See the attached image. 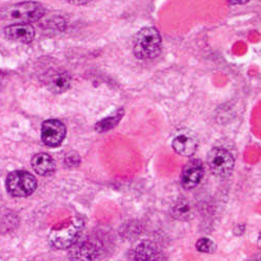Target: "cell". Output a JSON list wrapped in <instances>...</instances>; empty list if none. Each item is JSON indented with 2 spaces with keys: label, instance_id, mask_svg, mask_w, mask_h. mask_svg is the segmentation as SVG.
<instances>
[{
  "label": "cell",
  "instance_id": "cell-10",
  "mask_svg": "<svg viewBox=\"0 0 261 261\" xmlns=\"http://www.w3.org/2000/svg\"><path fill=\"white\" fill-rule=\"evenodd\" d=\"M45 85L47 88L57 94L66 92L71 86V79L66 71L50 70L45 74Z\"/></svg>",
  "mask_w": 261,
  "mask_h": 261
},
{
  "label": "cell",
  "instance_id": "cell-11",
  "mask_svg": "<svg viewBox=\"0 0 261 261\" xmlns=\"http://www.w3.org/2000/svg\"><path fill=\"white\" fill-rule=\"evenodd\" d=\"M35 35V29L31 24H11L5 29L7 39L21 43H31Z\"/></svg>",
  "mask_w": 261,
  "mask_h": 261
},
{
  "label": "cell",
  "instance_id": "cell-1",
  "mask_svg": "<svg viewBox=\"0 0 261 261\" xmlns=\"http://www.w3.org/2000/svg\"><path fill=\"white\" fill-rule=\"evenodd\" d=\"M45 14L41 4L25 2L10 6L0 12V19L11 24H30L40 20Z\"/></svg>",
  "mask_w": 261,
  "mask_h": 261
},
{
  "label": "cell",
  "instance_id": "cell-5",
  "mask_svg": "<svg viewBox=\"0 0 261 261\" xmlns=\"http://www.w3.org/2000/svg\"><path fill=\"white\" fill-rule=\"evenodd\" d=\"M210 170L217 177H227L234 168V158L224 148H213L207 156Z\"/></svg>",
  "mask_w": 261,
  "mask_h": 261
},
{
  "label": "cell",
  "instance_id": "cell-6",
  "mask_svg": "<svg viewBox=\"0 0 261 261\" xmlns=\"http://www.w3.org/2000/svg\"><path fill=\"white\" fill-rule=\"evenodd\" d=\"M66 136V126L58 119H48L42 123L41 139L49 147L59 146Z\"/></svg>",
  "mask_w": 261,
  "mask_h": 261
},
{
  "label": "cell",
  "instance_id": "cell-2",
  "mask_svg": "<svg viewBox=\"0 0 261 261\" xmlns=\"http://www.w3.org/2000/svg\"><path fill=\"white\" fill-rule=\"evenodd\" d=\"M162 40L155 28H144L138 32L134 40V55L139 60H151L159 56Z\"/></svg>",
  "mask_w": 261,
  "mask_h": 261
},
{
  "label": "cell",
  "instance_id": "cell-12",
  "mask_svg": "<svg viewBox=\"0 0 261 261\" xmlns=\"http://www.w3.org/2000/svg\"><path fill=\"white\" fill-rule=\"evenodd\" d=\"M32 166L40 176H50L56 170V163L54 159L45 153L35 155L32 159Z\"/></svg>",
  "mask_w": 261,
  "mask_h": 261
},
{
  "label": "cell",
  "instance_id": "cell-9",
  "mask_svg": "<svg viewBox=\"0 0 261 261\" xmlns=\"http://www.w3.org/2000/svg\"><path fill=\"white\" fill-rule=\"evenodd\" d=\"M204 177V165L202 161L194 159L189 161L183 167L181 175V184L185 189L197 187Z\"/></svg>",
  "mask_w": 261,
  "mask_h": 261
},
{
  "label": "cell",
  "instance_id": "cell-16",
  "mask_svg": "<svg viewBox=\"0 0 261 261\" xmlns=\"http://www.w3.org/2000/svg\"><path fill=\"white\" fill-rule=\"evenodd\" d=\"M195 247H197V250L199 252L207 253V254L214 253V251L216 249V246H215L214 242H212L211 239H208V238L199 239L197 245H195Z\"/></svg>",
  "mask_w": 261,
  "mask_h": 261
},
{
  "label": "cell",
  "instance_id": "cell-7",
  "mask_svg": "<svg viewBox=\"0 0 261 261\" xmlns=\"http://www.w3.org/2000/svg\"><path fill=\"white\" fill-rule=\"evenodd\" d=\"M100 254V245L95 241H76L70 248L68 257L71 261H93Z\"/></svg>",
  "mask_w": 261,
  "mask_h": 261
},
{
  "label": "cell",
  "instance_id": "cell-15",
  "mask_svg": "<svg viewBox=\"0 0 261 261\" xmlns=\"http://www.w3.org/2000/svg\"><path fill=\"white\" fill-rule=\"evenodd\" d=\"M173 215H175L177 219L180 220H187L188 217L191 214V206L189 205V203L185 200L179 201L177 203V205L173 208Z\"/></svg>",
  "mask_w": 261,
  "mask_h": 261
},
{
  "label": "cell",
  "instance_id": "cell-14",
  "mask_svg": "<svg viewBox=\"0 0 261 261\" xmlns=\"http://www.w3.org/2000/svg\"><path fill=\"white\" fill-rule=\"evenodd\" d=\"M122 116H123V110L122 109H120V110L116 111L113 115L109 116V117L100 120L99 122H97L95 125V129L99 133L107 132V130L116 126L118 124V122L121 120Z\"/></svg>",
  "mask_w": 261,
  "mask_h": 261
},
{
  "label": "cell",
  "instance_id": "cell-3",
  "mask_svg": "<svg viewBox=\"0 0 261 261\" xmlns=\"http://www.w3.org/2000/svg\"><path fill=\"white\" fill-rule=\"evenodd\" d=\"M84 222L77 217L63 224L62 226L53 229L49 234V243L56 249H69L82 234Z\"/></svg>",
  "mask_w": 261,
  "mask_h": 261
},
{
  "label": "cell",
  "instance_id": "cell-4",
  "mask_svg": "<svg viewBox=\"0 0 261 261\" xmlns=\"http://www.w3.org/2000/svg\"><path fill=\"white\" fill-rule=\"evenodd\" d=\"M37 188L36 178L24 170L11 172L7 179V190L15 198H25L34 193Z\"/></svg>",
  "mask_w": 261,
  "mask_h": 261
},
{
  "label": "cell",
  "instance_id": "cell-13",
  "mask_svg": "<svg viewBox=\"0 0 261 261\" xmlns=\"http://www.w3.org/2000/svg\"><path fill=\"white\" fill-rule=\"evenodd\" d=\"M157 254V248L153 243L143 242L130 252L129 258L132 261H154Z\"/></svg>",
  "mask_w": 261,
  "mask_h": 261
},
{
  "label": "cell",
  "instance_id": "cell-8",
  "mask_svg": "<svg viewBox=\"0 0 261 261\" xmlns=\"http://www.w3.org/2000/svg\"><path fill=\"white\" fill-rule=\"evenodd\" d=\"M199 145L197 136L189 129H182L173 138L172 147L183 157L192 156Z\"/></svg>",
  "mask_w": 261,
  "mask_h": 261
},
{
  "label": "cell",
  "instance_id": "cell-18",
  "mask_svg": "<svg viewBox=\"0 0 261 261\" xmlns=\"http://www.w3.org/2000/svg\"><path fill=\"white\" fill-rule=\"evenodd\" d=\"M249 0H229V3L232 5H243L248 3Z\"/></svg>",
  "mask_w": 261,
  "mask_h": 261
},
{
  "label": "cell",
  "instance_id": "cell-17",
  "mask_svg": "<svg viewBox=\"0 0 261 261\" xmlns=\"http://www.w3.org/2000/svg\"><path fill=\"white\" fill-rule=\"evenodd\" d=\"M72 5H85L89 2V0H68Z\"/></svg>",
  "mask_w": 261,
  "mask_h": 261
}]
</instances>
